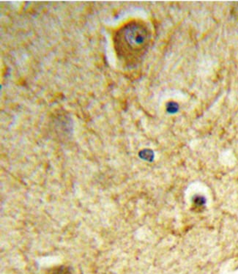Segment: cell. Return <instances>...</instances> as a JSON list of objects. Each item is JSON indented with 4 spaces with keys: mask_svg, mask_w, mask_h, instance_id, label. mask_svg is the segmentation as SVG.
I'll return each instance as SVG.
<instances>
[{
    "mask_svg": "<svg viewBox=\"0 0 238 274\" xmlns=\"http://www.w3.org/2000/svg\"><path fill=\"white\" fill-rule=\"evenodd\" d=\"M151 41L150 29L141 21H132L117 31L114 38L118 58L127 66H134L145 55Z\"/></svg>",
    "mask_w": 238,
    "mask_h": 274,
    "instance_id": "obj_1",
    "label": "cell"
},
{
    "mask_svg": "<svg viewBox=\"0 0 238 274\" xmlns=\"http://www.w3.org/2000/svg\"><path fill=\"white\" fill-rule=\"evenodd\" d=\"M194 203L196 206H201L204 204L203 199L200 198V197H197V198L194 199Z\"/></svg>",
    "mask_w": 238,
    "mask_h": 274,
    "instance_id": "obj_3",
    "label": "cell"
},
{
    "mask_svg": "<svg viewBox=\"0 0 238 274\" xmlns=\"http://www.w3.org/2000/svg\"><path fill=\"white\" fill-rule=\"evenodd\" d=\"M49 274H71V272L68 267L59 266L52 269Z\"/></svg>",
    "mask_w": 238,
    "mask_h": 274,
    "instance_id": "obj_2",
    "label": "cell"
}]
</instances>
